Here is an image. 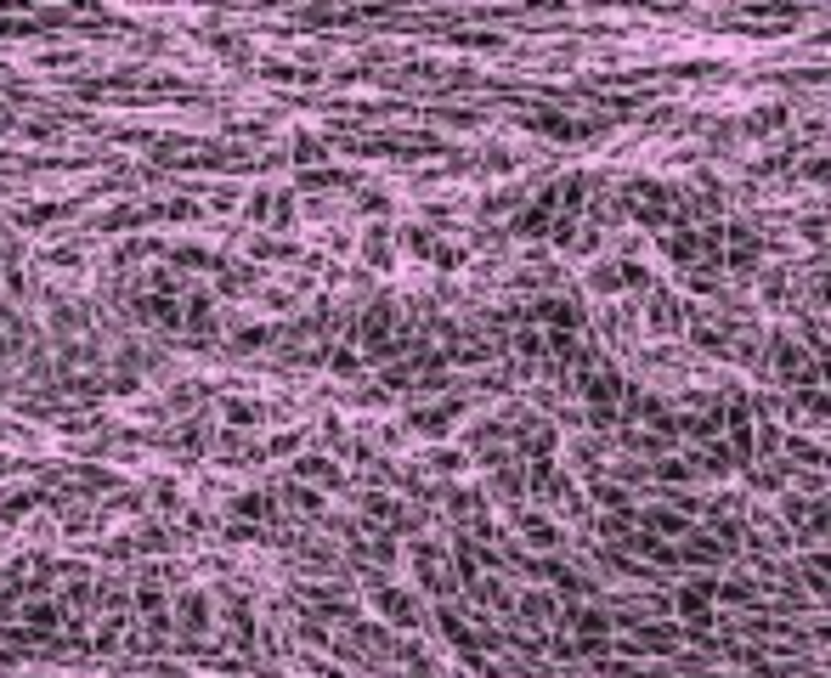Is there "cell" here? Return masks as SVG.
I'll return each instance as SVG.
<instances>
[{
  "label": "cell",
  "instance_id": "cell-36",
  "mask_svg": "<svg viewBox=\"0 0 831 678\" xmlns=\"http://www.w3.org/2000/svg\"><path fill=\"white\" fill-rule=\"evenodd\" d=\"M815 639H826V644H831V622H820V628H815Z\"/></svg>",
  "mask_w": 831,
  "mask_h": 678
},
{
  "label": "cell",
  "instance_id": "cell-11",
  "mask_svg": "<svg viewBox=\"0 0 831 678\" xmlns=\"http://www.w3.org/2000/svg\"><path fill=\"white\" fill-rule=\"evenodd\" d=\"M374 610H379V617H385V628H419L424 622V610H419V599L408 594V588H396V583H379L374 588Z\"/></svg>",
  "mask_w": 831,
  "mask_h": 678
},
{
  "label": "cell",
  "instance_id": "cell-13",
  "mask_svg": "<svg viewBox=\"0 0 831 678\" xmlns=\"http://www.w3.org/2000/svg\"><path fill=\"white\" fill-rule=\"evenodd\" d=\"M588 498H594V515H640V498L628 481H594Z\"/></svg>",
  "mask_w": 831,
  "mask_h": 678
},
{
  "label": "cell",
  "instance_id": "cell-25",
  "mask_svg": "<svg viewBox=\"0 0 831 678\" xmlns=\"http://www.w3.org/2000/svg\"><path fill=\"white\" fill-rule=\"evenodd\" d=\"M402 249H408V255H419V260H424V255H430V260L442 255L436 232H424V226H402Z\"/></svg>",
  "mask_w": 831,
  "mask_h": 678
},
{
  "label": "cell",
  "instance_id": "cell-10",
  "mask_svg": "<svg viewBox=\"0 0 831 678\" xmlns=\"http://www.w3.org/2000/svg\"><path fill=\"white\" fill-rule=\"evenodd\" d=\"M786 119H792V108H786L781 96H770V102H758V108H747V114L736 119V136H747V142H770V136L786 130Z\"/></svg>",
  "mask_w": 831,
  "mask_h": 678
},
{
  "label": "cell",
  "instance_id": "cell-31",
  "mask_svg": "<svg viewBox=\"0 0 831 678\" xmlns=\"http://www.w3.org/2000/svg\"><path fill=\"white\" fill-rule=\"evenodd\" d=\"M238 515H249V521H272V498H260V492L238 498Z\"/></svg>",
  "mask_w": 831,
  "mask_h": 678
},
{
  "label": "cell",
  "instance_id": "cell-28",
  "mask_svg": "<svg viewBox=\"0 0 831 678\" xmlns=\"http://www.w3.org/2000/svg\"><path fill=\"white\" fill-rule=\"evenodd\" d=\"M600 249H606V232L583 221V232H577V244H572V255H577V260H594V255H600Z\"/></svg>",
  "mask_w": 831,
  "mask_h": 678
},
{
  "label": "cell",
  "instance_id": "cell-18",
  "mask_svg": "<svg viewBox=\"0 0 831 678\" xmlns=\"http://www.w3.org/2000/svg\"><path fill=\"white\" fill-rule=\"evenodd\" d=\"M362 260L379 266V271L396 266V237H390V226H368V232H362Z\"/></svg>",
  "mask_w": 831,
  "mask_h": 678
},
{
  "label": "cell",
  "instance_id": "cell-2",
  "mask_svg": "<svg viewBox=\"0 0 831 678\" xmlns=\"http://www.w3.org/2000/svg\"><path fill=\"white\" fill-rule=\"evenodd\" d=\"M713 605H718V576H713V571H690L684 583L674 588V617L690 628V639H707Z\"/></svg>",
  "mask_w": 831,
  "mask_h": 678
},
{
  "label": "cell",
  "instance_id": "cell-19",
  "mask_svg": "<svg viewBox=\"0 0 831 678\" xmlns=\"http://www.w3.org/2000/svg\"><path fill=\"white\" fill-rule=\"evenodd\" d=\"M294 475H301V481H317V487H340V464L323 458V453H301L294 458Z\"/></svg>",
  "mask_w": 831,
  "mask_h": 678
},
{
  "label": "cell",
  "instance_id": "cell-34",
  "mask_svg": "<svg viewBox=\"0 0 831 678\" xmlns=\"http://www.w3.org/2000/svg\"><path fill=\"white\" fill-rule=\"evenodd\" d=\"M804 176H809L815 187H831V159H809V170H804Z\"/></svg>",
  "mask_w": 831,
  "mask_h": 678
},
{
  "label": "cell",
  "instance_id": "cell-26",
  "mask_svg": "<svg viewBox=\"0 0 831 678\" xmlns=\"http://www.w3.org/2000/svg\"><path fill=\"white\" fill-rule=\"evenodd\" d=\"M430 469H436V475H464V469H470V453H458V447H430Z\"/></svg>",
  "mask_w": 831,
  "mask_h": 678
},
{
  "label": "cell",
  "instance_id": "cell-14",
  "mask_svg": "<svg viewBox=\"0 0 831 678\" xmlns=\"http://www.w3.org/2000/svg\"><path fill=\"white\" fill-rule=\"evenodd\" d=\"M566 458L588 475V487L606 481V435H572V441H566Z\"/></svg>",
  "mask_w": 831,
  "mask_h": 678
},
{
  "label": "cell",
  "instance_id": "cell-12",
  "mask_svg": "<svg viewBox=\"0 0 831 678\" xmlns=\"http://www.w3.org/2000/svg\"><path fill=\"white\" fill-rule=\"evenodd\" d=\"M464 413H470V407H464L458 396H447V401H436V407H424V413H413L408 424H413V435H430V441H442Z\"/></svg>",
  "mask_w": 831,
  "mask_h": 678
},
{
  "label": "cell",
  "instance_id": "cell-3",
  "mask_svg": "<svg viewBox=\"0 0 831 678\" xmlns=\"http://www.w3.org/2000/svg\"><path fill=\"white\" fill-rule=\"evenodd\" d=\"M531 323H538L543 334H566V339H583L594 328L588 305L577 294H543L538 305H531Z\"/></svg>",
  "mask_w": 831,
  "mask_h": 678
},
{
  "label": "cell",
  "instance_id": "cell-7",
  "mask_svg": "<svg viewBox=\"0 0 831 678\" xmlns=\"http://www.w3.org/2000/svg\"><path fill=\"white\" fill-rule=\"evenodd\" d=\"M640 526L651 537H662V542H684L695 531V515H690V508H679L674 498H662V503H640Z\"/></svg>",
  "mask_w": 831,
  "mask_h": 678
},
{
  "label": "cell",
  "instance_id": "cell-1",
  "mask_svg": "<svg viewBox=\"0 0 831 678\" xmlns=\"http://www.w3.org/2000/svg\"><path fill=\"white\" fill-rule=\"evenodd\" d=\"M763 373L781 385V396L792 390H809L820 385V351L809 346V339H797V334H770V346H763Z\"/></svg>",
  "mask_w": 831,
  "mask_h": 678
},
{
  "label": "cell",
  "instance_id": "cell-24",
  "mask_svg": "<svg viewBox=\"0 0 831 678\" xmlns=\"http://www.w3.org/2000/svg\"><path fill=\"white\" fill-rule=\"evenodd\" d=\"M515 203H526V187H492L481 198V215H504V210H515Z\"/></svg>",
  "mask_w": 831,
  "mask_h": 678
},
{
  "label": "cell",
  "instance_id": "cell-16",
  "mask_svg": "<svg viewBox=\"0 0 831 678\" xmlns=\"http://www.w3.org/2000/svg\"><path fill=\"white\" fill-rule=\"evenodd\" d=\"M724 260H707V266H690V271H679V283L690 289V294H702V300H718L724 294Z\"/></svg>",
  "mask_w": 831,
  "mask_h": 678
},
{
  "label": "cell",
  "instance_id": "cell-32",
  "mask_svg": "<svg viewBox=\"0 0 831 678\" xmlns=\"http://www.w3.org/2000/svg\"><path fill=\"white\" fill-rule=\"evenodd\" d=\"M226 419L232 424H255L260 413H255V401H226Z\"/></svg>",
  "mask_w": 831,
  "mask_h": 678
},
{
  "label": "cell",
  "instance_id": "cell-6",
  "mask_svg": "<svg viewBox=\"0 0 831 678\" xmlns=\"http://www.w3.org/2000/svg\"><path fill=\"white\" fill-rule=\"evenodd\" d=\"M763 266V237L747 221H724V271L729 278H752Z\"/></svg>",
  "mask_w": 831,
  "mask_h": 678
},
{
  "label": "cell",
  "instance_id": "cell-20",
  "mask_svg": "<svg viewBox=\"0 0 831 678\" xmlns=\"http://www.w3.org/2000/svg\"><path fill=\"white\" fill-rule=\"evenodd\" d=\"M786 401H792V407H797V413H804V419H815V424H831V390H826V385L792 390Z\"/></svg>",
  "mask_w": 831,
  "mask_h": 678
},
{
  "label": "cell",
  "instance_id": "cell-5",
  "mask_svg": "<svg viewBox=\"0 0 831 678\" xmlns=\"http://www.w3.org/2000/svg\"><path fill=\"white\" fill-rule=\"evenodd\" d=\"M510 521L520 526V537L531 542L538 554H566L572 549V537H566V526H560L543 503H520V508H510Z\"/></svg>",
  "mask_w": 831,
  "mask_h": 678
},
{
  "label": "cell",
  "instance_id": "cell-9",
  "mask_svg": "<svg viewBox=\"0 0 831 678\" xmlns=\"http://www.w3.org/2000/svg\"><path fill=\"white\" fill-rule=\"evenodd\" d=\"M679 560H684V571H713V576H718V571H724L729 560H736V554H729V549H724V542H718L707 526H695V531L679 542Z\"/></svg>",
  "mask_w": 831,
  "mask_h": 678
},
{
  "label": "cell",
  "instance_id": "cell-27",
  "mask_svg": "<svg viewBox=\"0 0 831 678\" xmlns=\"http://www.w3.org/2000/svg\"><path fill=\"white\" fill-rule=\"evenodd\" d=\"M786 453H792V464H831V453L826 447H815V441H804V435H786Z\"/></svg>",
  "mask_w": 831,
  "mask_h": 678
},
{
  "label": "cell",
  "instance_id": "cell-35",
  "mask_svg": "<svg viewBox=\"0 0 831 678\" xmlns=\"http://www.w3.org/2000/svg\"><path fill=\"white\" fill-rule=\"evenodd\" d=\"M763 305H786V283H775V278H763Z\"/></svg>",
  "mask_w": 831,
  "mask_h": 678
},
{
  "label": "cell",
  "instance_id": "cell-33",
  "mask_svg": "<svg viewBox=\"0 0 831 678\" xmlns=\"http://www.w3.org/2000/svg\"><path fill=\"white\" fill-rule=\"evenodd\" d=\"M487 170H492V176H510V170H515V153L492 148V153H487Z\"/></svg>",
  "mask_w": 831,
  "mask_h": 678
},
{
  "label": "cell",
  "instance_id": "cell-22",
  "mask_svg": "<svg viewBox=\"0 0 831 678\" xmlns=\"http://www.w3.org/2000/svg\"><path fill=\"white\" fill-rule=\"evenodd\" d=\"M515 237H554V215L543 210V203H526V210L515 215Z\"/></svg>",
  "mask_w": 831,
  "mask_h": 678
},
{
  "label": "cell",
  "instance_id": "cell-15",
  "mask_svg": "<svg viewBox=\"0 0 831 678\" xmlns=\"http://www.w3.org/2000/svg\"><path fill=\"white\" fill-rule=\"evenodd\" d=\"M651 481H662V487H695V481H702V469H695V453H668V458H656V464H651Z\"/></svg>",
  "mask_w": 831,
  "mask_h": 678
},
{
  "label": "cell",
  "instance_id": "cell-29",
  "mask_svg": "<svg viewBox=\"0 0 831 678\" xmlns=\"http://www.w3.org/2000/svg\"><path fill=\"white\" fill-rule=\"evenodd\" d=\"M323 159H328V148L317 142V136H294V164H301V170H306V164L317 170Z\"/></svg>",
  "mask_w": 831,
  "mask_h": 678
},
{
  "label": "cell",
  "instance_id": "cell-23",
  "mask_svg": "<svg viewBox=\"0 0 831 678\" xmlns=\"http://www.w3.org/2000/svg\"><path fill=\"white\" fill-rule=\"evenodd\" d=\"M182 628H187V639H198L210 628V605H204V594H187L182 599Z\"/></svg>",
  "mask_w": 831,
  "mask_h": 678
},
{
  "label": "cell",
  "instance_id": "cell-17",
  "mask_svg": "<svg viewBox=\"0 0 831 678\" xmlns=\"http://www.w3.org/2000/svg\"><path fill=\"white\" fill-rule=\"evenodd\" d=\"M588 294H600L606 305H611L617 294H628V289H622V260H594V266H588Z\"/></svg>",
  "mask_w": 831,
  "mask_h": 678
},
{
  "label": "cell",
  "instance_id": "cell-30",
  "mask_svg": "<svg viewBox=\"0 0 831 678\" xmlns=\"http://www.w3.org/2000/svg\"><path fill=\"white\" fill-rule=\"evenodd\" d=\"M328 367L340 373V379H356L362 373V351H351V346H340V351H328Z\"/></svg>",
  "mask_w": 831,
  "mask_h": 678
},
{
  "label": "cell",
  "instance_id": "cell-21",
  "mask_svg": "<svg viewBox=\"0 0 831 678\" xmlns=\"http://www.w3.org/2000/svg\"><path fill=\"white\" fill-rule=\"evenodd\" d=\"M747 599H758V583L747 571H724L718 576V605H747Z\"/></svg>",
  "mask_w": 831,
  "mask_h": 678
},
{
  "label": "cell",
  "instance_id": "cell-4",
  "mask_svg": "<svg viewBox=\"0 0 831 678\" xmlns=\"http://www.w3.org/2000/svg\"><path fill=\"white\" fill-rule=\"evenodd\" d=\"M679 639H690V628H674V622H640L628 639H617V656L628 662H662V656H679Z\"/></svg>",
  "mask_w": 831,
  "mask_h": 678
},
{
  "label": "cell",
  "instance_id": "cell-8",
  "mask_svg": "<svg viewBox=\"0 0 831 678\" xmlns=\"http://www.w3.org/2000/svg\"><path fill=\"white\" fill-rule=\"evenodd\" d=\"M640 317H645V328L651 334H679V328H690V305H679V294L674 289H651L645 300H640Z\"/></svg>",
  "mask_w": 831,
  "mask_h": 678
}]
</instances>
